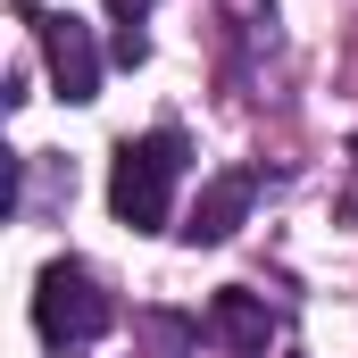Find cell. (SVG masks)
<instances>
[{
  "mask_svg": "<svg viewBox=\"0 0 358 358\" xmlns=\"http://www.w3.org/2000/svg\"><path fill=\"white\" fill-rule=\"evenodd\" d=\"M183 134L176 125H159V134H142V142H125L117 150V167H108V208L134 225V234H159L167 217H176V183H183Z\"/></svg>",
  "mask_w": 358,
  "mask_h": 358,
  "instance_id": "1",
  "label": "cell"
},
{
  "mask_svg": "<svg viewBox=\"0 0 358 358\" xmlns=\"http://www.w3.org/2000/svg\"><path fill=\"white\" fill-rule=\"evenodd\" d=\"M108 317H117V300H108V283H100L84 259H50V267H42V283H34V334H42L50 350L100 342Z\"/></svg>",
  "mask_w": 358,
  "mask_h": 358,
  "instance_id": "2",
  "label": "cell"
},
{
  "mask_svg": "<svg viewBox=\"0 0 358 358\" xmlns=\"http://www.w3.org/2000/svg\"><path fill=\"white\" fill-rule=\"evenodd\" d=\"M250 200H259V167H225V176L200 183V200H192V217H183L176 234L192 242V250H217V242H234V234H242Z\"/></svg>",
  "mask_w": 358,
  "mask_h": 358,
  "instance_id": "3",
  "label": "cell"
},
{
  "mask_svg": "<svg viewBox=\"0 0 358 358\" xmlns=\"http://www.w3.org/2000/svg\"><path fill=\"white\" fill-rule=\"evenodd\" d=\"M42 59H50L59 100H100V42L84 17H42Z\"/></svg>",
  "mask_w": 358,
  "mask_h": 358,
  "instance_id": "4",
  "label": "cell"
},
{
  "mask_svg": "<svg viewBox=\"0 0 358 358\" xmlns=\"http://www.w3.org/2000/svg\"><path fill=\"white\" fill-rule=\"evenodd\" d=\"M208 334H217V350H225V358H267L275 317H267V300H259V292L225 283V292L208 300Z\"/></svg>",
  "mask_w": 358,
  "mask_h": 358,
  "instance_id": "5",
  "label": "cell"
},
{
  "mask_svg": "<svg viewBox=\"0 0 358 358\" xmlns=\"http://www.w3.org/2000/svg\"><path fill=\"white\" fill-rule=\"evenodd\" d=\"M142 17H150V0H108V25H117V59H125V67H142V50H150V42H142Z\"/></svg>",
  "mask_w": 358,
  "mask_h": 358,
  "instance_id": "6",
  "label": "cell"
},
{
  "mask_svg": "<svg viewBox=\"0 0 358 358\" xmlns=\"http://www.w3.org/2000/svg\"><path fill=\"white\" fill-rule=\"evenodd\" d=\"M334 208H342V217H358V150H350V192H342Z\"/></svg>",
  "mask_w": 358,
  "mask_h": 358,
  "instance_id": "7",
  "label": "cell"
}]
</instances>
